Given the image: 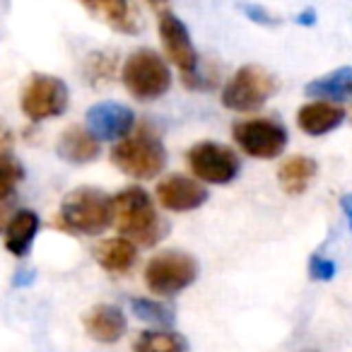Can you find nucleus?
Segmentation results:
<instances>
[{"label":"nucleus","instance_id":"7ed1b4c3","mask_svg":"<svg viewBox=\"0 0 352 352\" xmlns=\"http://www.w3.org/2000/svg\"><path fill=\"white\" fill-rule=\"evenodd\" d=\"M111 162L133 179H155L166 164V152L162 140L147 128L118 140L111 150Z\"/></svg>","mask_w":352,"mask_h":352},{"label":"nucleus","instance_id":"423d86ee","mask_svg":"<svg viewBox=\"0 0 352 352\" xmlns=\"http://www.w3.org/2000/svg\"><path fill=\"white\" fill-rule=\"evenodd\" d=\"M278 92V80L261 65H244L222 89V104L232 111H256Z\"/></svg>","mask_w":352,"mask_h":352},{"label":"nucleus","instance_id":"b1692460","mask_svg":"<svg viewBox=\"0 0 352 352\" xmlns=\"http://www.w3.org/2000/svg\"><path fill=\"white\" fill-rule=\"evenodd\" d=\"M22 176H25V171H22L20 162L10 152L0 150V203L15 191V186L22 182Z\"/></svg>","mask_w":352,"mask_h":352},{"label":"nucleus","instance_id":"4468645a","mask_svg":"<svg viewBox=\"0 0 352 352\" xmlns=\"http://www.w3.org/2000/svg\"><path fill=\"white\" fill-rule=\"evenodd\" d=\"M94 17L107 22L111 30L121 34H138L140 32V17L131 0H80Z\"/></svg>","mask_w":352,"mask_h":352},{"label":"nucleus","instance_id":"c85d7f7f","mask_svg":"<svg viewBox=\"0 0 352 352\" xmlns=\"http://www.w3.org/2000/svg\"><path fill=\"white\" fill-rule=\"evenodd\" d=\"M340 206H342V210H345L347 220H350V227H352V196H342Z\"/></svg>","mask_w":352,"mask_h":352},{"label":"nucleus","instance_id":"39448f33","mask_svg":"<svg viewBox=\"0 0 352 352\" xmlns=\"http://www.w3.org/2000/svg\"><path fill=\"white\" fill-rule=\"evenodd\" d=\"M198 278V261L184 251H162L145 265V285L157 297H174Z\"/></svg>","mask_w":352,"mask_h":352},{"label":"nucleus","instance_id":"412c9836","mask_svg":"<svg viewBox=\"0 0 352 352\" xmlns=\"http://www.w3.org/2000/svg\"><path fill=\"white\" fill-rule=\"evenodd\" d=\"M135 352H186V340L179 333L145 331L135 340Z\"/></svg>","mask_w":352,"mask_h":352},{"label":"nucleus","instance_id":"c756f323","mask_svg":"<svg viewBox=\"0 0 352 352\" xmlns=\"http://www.w3.org/2000/svg\"><path fill=\"white\" fill-rule=\"evenodd\" d=\"M6 215H8V208H0V230H6L10 222H6Z\"/></svg>","mask_w":352,"mask_h":352},{"label":"nucleus","instance_id":"4be33fe9","mask_svg":"<svg viewBox=\"0 0 352 352\" xmlns=\"http://www.w3.org/2000/svg\"><path fill=\"white\" fill-rule=\"evenodd\" d=\"M113 75H116V56L104 54V51L87 56V60H85V80L92 87L109 85L113 80Z\"/></svg>","mask_w":352,"mask_h":352},{"label":"nucleus","instance_id":"a878e982","mask_svg":"<svg viewBox=\"0 0 352 352\" xmlns=\"http://www.w3.org/2000/svg\"><path fill=\"white\" fill-rule=\"evenodd\" d=\"M10 142H12V133H10V128H8L6 123L0 121V150H6V152H8V147H10Z\"/></svg>","mask_w":352,"mask_h":352},{"label":"nucleus","instance_id":"2eb2a0df","mask_svg":"<svg viewBox=\"0 0 352 352\" xmlns=\"http://www.w3.org/2000/svg\"><path fill=\"white\" fill-rule=\"evenodd\" d=\"M85 331L99 342H116L126 333V316L118 307L111 304H97L94 309H89L82 318Z\"/></svg>","mask_w":352,"mask_h":352},{"label":"nucleus","instance_id":"ddd939ff","mask_svg":"<svg viewBox=\"0 0 352 352\" xmlns=\"http://www.w3.org/2000/svg\"><path fill=\"white\" fill-rule=\"evenodd\" d=\"M345 118V109L336 102H326V99H316L311 104H304L297 111V126L302 128L307 135H326V133L336 131Z\"/></svg>","mask_w":352,"mask_h":352},{"label":"nucleus","instance_id":"6e6552de","mask_svg":"<svg viewBox=\"0 0 352 352\" xmlns=\"http://www.w3.org/2000/svg\"><path fill=\"white\" fill-rule=\"evenodd\" d=\"M234 142L256 160H273L283 155L287 145V131L273 118H249V121H236L232 128Z\"/></svg>","mask_w":352,"mask_h":352},{"label":"nucleus","instance_id":"bb28decb","mask_svg":"<svg viewBox=\"0 0 352 352\" xmlns=\"http://www.w3.org/2000/svg\"><path fill=\"white\" fill-rule=\"evenodd\" d=\"M246 12H249L251 20L263 22V25H273V22H275V20H270V15H265L263 10H256V8H246Z\"/></svg>","mask_w":352,"mask_h":352},{"label":"nucleus","instance_id":"a211bd4d","mask_svg":"<svg viewBox=\"0 0 352 352\" xmlns=\"http://www.w3.org/2000/svg\"><path fill=\"white\" fill-rule=\"evenodd\" d=\"M314 176H316V162L304 155L287 157L278 169L280 188H283L287 196H299V193L307 191Z\"/></svg>","mask_w":352,"mask_h":352},{"label":"nucleus","instance_id":"6ab92c4d","mask_svg":"<svg viewBox=\"0 0 352 352\" xmlns=\"http://www.w3.org/2000/svg\"><path fill=\"white\" fill-rule=\"evenodd\" d=\"M39 215L32 210H20L10 217V225L6 227V246L12 256L22 258L30 254L32 241L39 232Z\"/></svg>","mask_w":352,"mask_h":352},{"label":"nucleus","instance_id":"aec40b11","mask_svg":"<svg viewBox=\"0 0 352 352\" xmlns=\"http://www.w3.org/2000/svg\"><path fill=\"white\" fill-rule=\"evenodd\" d=\"M352 92V68H340L307 85V94L326 102H340Z\"/></svg>","mask_w":352,"mask_h":352},{"label":"nucleus","instance_id":"0eeeda50","mask_svg":"<svg viewBox=\"0 0 352 352\" xmlns=\"http://www.w3.org/2000/svg\"><path fill=\"white\" fill-rule=\"evenodd\" d=\"M68 85L54 75H32L22 89V111L30 121L56 118L68 109Z\"/></svg>","mask_w":352,"mask_h":352},{"label":"nucleus","instance_id":"20e7f679","mask_svg":"<svg viewBox=\"0 0 352 352\" xmlns=\"http://www.w3.org/2000/svg\"><path fill=\"white\" fill-rule=\"evenodd\" d=\"M121 78L128 92L140 102L160 99L171 87L169 65L152 49H140L133 56H128L126 63H123Z\"/></svg>","mask_w":352,"mask_h":352},{"label":"nucleus","instance_id":"f03ea898","mask_svg":"<svg viewBox=\"0 0 352 352\" xmlns=\"http://www.w3.org/2000/svg\"><path fill=\"white\" fill-rule=\"evenodd\" d=\"M111 222V198L99 188H75L60 203L58 227H63L65 232L97 236Z\"/></svg>","mask_w":352,"mask_h":352},{"label":"nucleus","instance_id":"f257e3e1","mask_svg":"<svg viewBox=\"0 0 352 352\" xmlns=\"http://www.w3.org/2000/svg\"><path fill=\"white\" fill-rule=\"evenodd\" d=\"M113 225L126 239L140 246H152L164 236L166 225L160 220L147 191L131 186L111 198Z\"/></svg>","mask_w":352,"mask_h":352},{"label":"nucleus","instance_id":"393cba45","mask_svg":"<svg viewBox=\"0 0 352 352\" xmlns=\"http://www.w3.org/2000/svg\"><path fill=\"white\" fill-rule=\"evenodd\" d=\"M309 275L314 280L326 283V280H331L336 275V263L331 258H323V256H311V261H309Z\"/></svg>","mask_w":352,"mask_h":352},{"label":"nucleus","instance_id":"9b49d317","mask_svg":"<svg viewBox=\"0 0 352 352\" xmlns=\"http://www.w3.org/2000/svg\"><path fill=\"white\" fill-rule=\"evenodd\" d=\"M157 201L164 210L188 212L201 208L208 201V191L203 184L193 182L191 176L171 174L164 182L157 184Z\"/></svg>","mask_w":352,"mask_h":352},{"label":"nucleus","instance_id":"f8f14e48","mask_svg":"<svg viewBox=\"0 0 352 352\" xmlns=\"http://www.w3.org/2000/svg\"><path fill=\"white\" fill-rule=\"evenodd\" d=\"M135 126V116L128 107L116 102L94 104L87 111V131L99 140H123Z\"/></svg>","mask_w":352,"mask_h":352},{"label":"nucleus","instance_id":"cd10ccee","mask_svg":"<svg viewBox=\"0 0 352 352\" xmlns=\"http://www.w3.org/2000/svg\"><path fill=\"white\" fill-rule=\"evenodd\" d=\"M145 3L157 12V15H162V12H169V6H171V0H145Z\"/></svg>","mask_w":352,"mask_h":352},{"label":"nucleus","instance_id":"1a4fd4ad","mask_svg":"<svg viewBox=\"0 0 352 352\" xmlns=\"http://www.w3.org/2000/svg\"><path fill=\"white\" fill-rule=\"evenodd\" d=\"M186 162L196 179L215 186L230 184L239 174V157L220 142H198L186 152Z\"/></svg>","mask_w":352,"mask_h":352},{"label":"nucleus","instance_id":"5701e85b","mask_svg":"<svg viewBox=\"0 0 352 352\" xmlns=\"http://www.w3.org/2000/svg\"><path fill=\"white\" fill-rule=\"evenodd\" d=\"M131 309L140 321L152 323V326H171L174 321V314H171L169 307H164L162 302H155V299H133Z\"/></svg>","mask_w":352,"mask_h":352},{"label":"nucleus","instance_id":"f3484780","mask_svg":"<svg viewBox=\"0 0 352 352\" xmlns=\"http://www.w3.org/2000/svg\"><path fill=\"white\" fill-rule=\"evenodd\" d=\"M94 258L102 265L107 273L123 275L135 265L138 249L131 239L126 236H118V239H107L94 249Z\"/></svg>","mask_w":352,"mask_h":352},{"label":"nucleus","instance_id":"9d476101","mask_svg":"<svg viewBox=\"0 0 352 352\" xmlns=\"http://www.w3.org/2000/svg\"><path fill=\"white\" fill-rule=\"evenodd\" d=\"M160 39L166 51V58L182 70V75H188L198 68L201 58H198L196 49H193L188 27L171 12H162L160 15Z\"/></svg>","mask_w":352,"mask_h":352},{"label":"nucleus","instance_id":"dca6fc26","mask_svg":"<svg viewBox=\"0 0 352 352\" xmlns=\"http://www.w3.org/2000/svg\"><path fill=\"white\" fill-rule=\"evenodd\" d=\"M58 157L70 164H87L99 157V138H94L87 128H68L58 140Z\"/></svg>","mask_w":352,"mask_h":352}]
</instances>
